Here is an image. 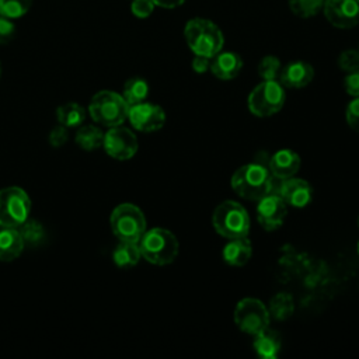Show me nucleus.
Masks as SVG:
<instances>
[{
  "instance_id": "obj_42",
  "label": "nucleus",
  "mask_w": 359,
  "mask_h": 359,
  "mask_svg": "<svg viewBox=\"0 0 359 359\" xmlns=\"http://www.w3.org/2000/svg\"><path fill=\"white\" fill-rule=\"evenodd\" d=\"M358 50H359V49H358Z\"/></svg>"
},
{
  "instance_id": "obj_40",
  "label": "nucleus",
  "mask_w": 359,
  "mask_h": 359,
  "mask_svg": "<svg viewBox=\"0 0 359 359\" xmlns=\"http://www.w3.org/2000/svg\"><path fill=\"white\" fill-rule=\"evenodd\" d=\"M356 1H358V3H359V0H356Z\"/></svg>"
},
{
  "instance_id": "obj_1",
  "label": "nucleus",
  "mask_w": 359,
  "mask_h": 359,
  "mask_svg": "<svg viewBox=\"0 0 359 359\" xmlns=\"http://www.w3.org/2000/svg\"><path fill=\"white\" fill-rule=\"evenodd\" d=\"M230 182L233 191L247 201H259L273 192V177L269 168L258 163L238 167L231 175Z\"/></svg>"
},
{
  "instance_id": "obj_25",
  "label": "nucleus",
  "mask_w": 359,
  "mask_h": 359,
  "mask_svg": "<svg viewBox=\"0 0 359 359\" xmlns=\"http://www.w3.org/2000/svg\"><path fill=\"white\" fill-rule=\"evenodd\" d=\"M268 310H269V316L279 320V321L289 318L293 314V310H294L292 296L289 293H285V292H280V293L275 294L271 299Z\"/></svg>"
},
{
  "instance_id": "obj_19",
  "label": "nucleus",
  "mask_w": 359,
  "mask_h": 359,
  "mask_svg": "<svg viewBox=\"0 0 359 359\" xmlns=\"http://www.w3.org/2000/svg\"><path fill=\"white\" fill-rule=\"evenodd\" d=\"M252 255V245L247 237L231 238L224 245L222 257L226 264L231 266L245 265Z\"/></svg>"
},
{
  "instance_id": "obj_15",
  "label": "nucleus",
  "mask_w": 359,
  "mask_h": 359,
  "mask_svg": "<svg viewBox=\"0 0 359 359\" xmlns=\"http://www.w3.org/2000/svg\"><path fill=\"white\" fill-rule=\"evenodd\" d=\"M314 77V69L304 60H293L282 67L279 81L287 88H303L311 83Z\"/></svg>"
},
{
  "instance_id": "obj_41",
  "label": "nucleus",
  "mask_w": 359,
  "mask_h": 359,
  "mask_svg": "<svg viewBox=\"0 0 359 359\" xmlns=\"http://www.w3.org/2000/svg\"><path fill=\"white\" fill-rule=\"evenodd\" d=\"M358 223H359V222H358Z\"/></svg>"
},
{
  "instance_id": "obj_23",
  "label": "nucleus",
  "mask_w": 359,
  "mask_h": 359,
  "mask_svg": "<svg viewBox=\"0 0 359 359\" xmlns=\"http://www.w3.org/2000/svg\"><path fill=\"white\" fill-rule=\"evenodd\" d=\"M149 95V84L142 77H132L123 86L122 97L128 102V105H135L146 101Z\"/></svg>"
},
{
  "instance_id": "obj_10",
  "label": "nucleus",
  "mask_w": 359,
  "mask_h": 359,
  "mask_svg": "<svg viewBox=\"0 0 359 359\" xmlns=\"http://www.w3.org/2000/svg\"><path fill=\"white\" fill-rule=\"evenodd\" d=\"M102 147L107 154L115 160H129L136 154L139 144L137 137L130 129L118 125L104 133Z\"/></svg>"
},
{
  "instance_id": "obj_8",
  "label": "nucleus",
  "mask_w": 359,
  "mask_h": 359,
  "mask_svg": "<svg viewBox=\"0 0 359 359\" xmlns=\"http://www.w3.org/2000/svg\"><path fill=\"white\" fill-rule=\"evenodd\" d=\"M31 212V199L22 188L0 189V227H20Z\"/></svg>"
},
{
  "instance_id": "obj_36",
  "label": "nucleus",
  "mask_w": 359,
  "mask_h": 359,
  "mask_svg": "<svg viewBox=\"0 0 359 359\" xmlns=\"http://www.w3.org/2000/svg\"><path fill=\"white\" fill-rule=\"evenodd\" d=\"M209 69H210V57L195 55V57L192 59V70L202 74Z\"/></svg>"
},
{
  "instance_id": "obj_24",
  "label": "nucleus",
  "mask_w": 359,
  "mask_h": 359,
  "mask_svg": "<svg viewBox=\"0 0 359 359\" xmlns=\"http://www.w3.org/2000/svg\"><path fill=\"white\" fill-rule=\"evenodd\" d=\"M74 140L81 149L91 151L102 146L104 133L101 132L100 128L94 125H84L79 128Z\"/></svg>"
},
{
  "instance_id": "obj_13",
  "label": "nucleus",
  "mask_w": 359,
  "mask_h": 359,
  "mask_svg": "<svg viewBox=\"0 0 359 359\" xmlns=\"http://www.w3.org/2000/svg\"><path fill=\"white\" fill-rule=\"evenodd\" d=\"M327 21L335 28L349 29L359 22V3L356 0H324Z\"/></svg>"
},
{
  "instance_id": "obj_9",
  "label": "nucleus",
  "mask_w": 359,
  "mask_h": 359,
  "mask_svg": "<svg viewBox=\"0 0 359 359\" xmlns=\"http://www.w3.org/2000/svg\"><path fill=\"white\" fill-rule=\"evenodd\" d=\"M268 307L255 297L241 299L234 309V323L245 334L257 335L269 327Z\"/></svg>"
},
{
  "instance_id": "obj_38",
  "label": "nucleus",
  "mask_w": 359,
  "mask_h": 359,
  "mask_svg": "<svg viewBox=\"0 0 359 359\" xmlns=\"http://www.w3.org/2000/svg\"><path fill=\"white\" fill-rule=\"evenodd\" d=\"M358 255H359V243H358Z\"/></svg>"
},
{
  "instance_id": "obj_35",
  "label": "nucleus",
  "mask_w": 359,
  "mask_h": 359,
  "mask_svg": "<svg viewBox=\"0 0 359 359\" xmlns=\"http://www.w3.org/2000/svg\"><path fill=\"white\" fill-rule=\"evenodd\" d=\"M69 140V132L67 128L63 125H59L52 129L49 133V143L52 147H62Z\"/></svg>"
},
{
  "instance_id": "obj_5",
  "label": "nucleus",
  "mask_w": 359,
  "mask_h": 359,
  "mask_svg": "<svg viewBox=\"0 0 359 359\" xmlns=\"http://www.w3.org/2000/svg\"><path fill=\"white\" fill-rule=\"evenodd\" d=\"M129 105L125 98L114 91L102 90L97 93L88 105L91 119L101 126L112 128L122 125L128 119Z\"/></svg>"
},
{
  "instance_id": "obj_6",
  "label": "nucleus",
  "mask_w": 359,
  "mask_h": 359,
  "mask_svg": "<svg viewBox=\"0 0 359 359\" xmlns=\"http://www.w3.org/2000/svg\"><path fill=\"white\" fill-rule=\"evenodd\" d=\"M109 223L119 241L139 243L146 231V217L133 203L118 205L111 213Z\"/></svg>"
},
{
  "instance_id": "obj_3",
  "label": "nucleus",
  "mask_w": 359,
  "mask_h": 359,
  "mask_svg": "<svg viewBox=\"0 0 359 359\" xmlns=\"http://www.w3.org/2000/svg\"><path fill=\"white\" fill-rule=\"evenodd\" d=\"M137 244L142 258L153 265L171 264L177 258L180 250L175 234L161 227H154L144 231Z\"/></svg>"
},
{
  "instance_id": "obj_22",
  "label": "nucleus",
  "mask_w": 359,
  "mask_h": 359,
  "mask_svg": "<svg viewBox=\"0 0 359 359\" xmlns=\"http://www.w3.org/2000/svg\"><path fill=\"white\" fill-rule=\"evenodd\" d=\"M56 118L66 128L81 126L86 119V109L76 102H67L56 109Z\"/></svg>"
},
{
  "instance_id": "obj_14",
  "label": "nucleus",
  "mask_w": 359,
  "mask_h": 359,
  "mask_svg": "<svg viewBox=\"0 0 359 359\" xmlns=\"http://www.w3.org/2000/svg\"><path fill=\"white\" fill-rule=\"evenodd\" d=\"M279 195L286 202V205L293 208H304L313 199V188L307 181L290 177L282 181Z\"/></svg>"
},
{
  "instance_id": "obj_17",
  "label": "nucleus",
  "mask_w": 359,
  "mask_h": 359,
  "mask_svg": "<svg viewBox=\"0 0 359 359\" xmlns=\"http://www.w3.org/2000/svg\"><path fill=\"white\" fill-rule=\"evenodd\" d=\"M243 59L236 52H219L210 59V72L219 80H231L240 74Z\"/></svg>"
},
{
  "instance_id": "obj_28",
  "label": "nucleus",
  "mask_w": 359,
  "mask_h": 359,
  "mask_svg": "<svg viewBox=\"0 0 359 359\" xmlns=\"http://www.w3.org/2000/svg\"><path fill=\"white\" fill-rule=\"evenodd\" d=\"M18 230L24 238V243L27 241L29 244H38L45 238L43 226L38 220H32L29 217L18 227Z\"/></svg>"
},
{
  "instance_id": "obj_30",
  "label": "nucleus",
  "mask_w": 359,
  "mask_h": 359,
  "mask_svg": "<svg viewBox=\"0 0 359 359\" xmlns=\"http://www.w3.org/2000/svg\"><path fill=\"white\" fill-rule=\"evenodd\" d=\"M338 66L341 70L349 73L359 69V50L358 49H346L338 57Z\"/></svg>"
},
{
  "instance_id": "obj_32",
  "label": "nucleus",
  "mask_w": 359,
  "mask_h": 359,
  "mask_svg": "<svg viewBox=\"0 0 359 359\" xmlns=\"http://www.w3.org/2000/svg\"><path fill=\"white\" fill-rule=\"evenodd\" d=\"M154 3L151 0H133L130 10L135 17L137 18H147L153 10H154Z\"/></svg>"
},
{
  "instance_id": "obj_34",
  "label": "nucleus",
  "mask_w": 359,
  "mask_h": 359,
  "mask_svg": "<svg viewBox=\"0 0 359 359\" xmlns=\"http://www.w3.org/2000/svg\"><path fill=\"white\" fill-rule=\"evenodd\" d=\"M344 88L351 97H359V69L349 72L344 79Z\"/></svg>"
},
{
  "instance_id": "obj_21",
  "label": "nucleus",
  "mask_w": 359,
  "mask_h": 359,
  "mask_svg": "<svg viewBox=\"0 0 359 359\" xmlns=\"http://www.w3.org/2000/svg\"><path fill=\"white\" fill-rule=\"evenodd\" d=\"M140 248L137 243H129V241H121L114 252H112V259L116 266L119 268H130L135 266L139 259H140Z\"/></svg>"
},
{
  "instance_id": "obj_26",
  "label": "nucleus",
  "mask_w": 359,
  "mask_h": 359,
  "mask_svg": "<svg viewBox=\"0 0 359 359\" xmlns=\"http://www.w3.org/2000/svg\"><path fill=\"white\" fill-rule=\"evenodd\" d=\"M324 6V0H289V8L300 18H311L317 15Z\"/></svg>"
},
{
  "instance_id": "obj_11",
  "label": "nucleus",
  "mask_w": 359,
  "mask_h": 359,
  "mask_svg": "<svg viewBox=\"0 0 359 359\" xmlns=\"http://www.w3.org/2000/svg\"><path fill=\"white\" fill-rule=\"evenodd\" d=\"M128 119L139 132H156L164 126L165 112L160 105L143 101L129 107Z\"/></svg>"
},
{
  "instance_id": "obj_39",
  "label": "nucleus",
  "mask_w": 359,
  "mask_h": 359,
  "mask_svg": "<svg viewBox=\"0 0 359 359\" xmlns=\"http://www.w3.org/2000/svg\"><path fill=\"white\" fill-rule=\"evenodd\" d=\"M0 76H1V65H0Z\"/></svg>"
},
{
  "instance_id": "obj_31",
  "label": "nucleus",
  "mask_w": 359,
  "mask_h": 359,
  "mask_svg": "<svg viewBox=\"0 0 359 359\" xmlns=\"http://www.w3.org/2000/svg\"><path fill=\"white\" fill-rule=\"evenodd\" d=\"M345 118L348 126L359 133V97H355L346 107L345 111Z\"/></svg>"
},
{
  "instance_id": "obj_2",
  "label": "nucleus",
  "mask_w": 359,
  "mask_h": 359,
  "mask_svg": "<svg viewBox=\"0 0 359 359\" xmlns=\"http://www.w3.org/2000/svg\"><path fill=\"white\" fill-rule=\"evenodd\" d=\"M187 45L194 55L213 57L217 55L224 43L220 28L206 18H192L184 28Z\"/></svg>"
},
{
  "instance_id": "obj_12",
  "label": "nucleus",
  "mask_w": 359,
  "mask_h": 359,
  "mask_svg": "<svg viewBox=\"0 0 359 359\" xmlns=\"http://www.w3.org/2000/svg\"><path fill=\"white\" fill-rule=\"evenodd\" d=\"M257 220L265 230L279 229L287 215V205L279 194H268L257 201Z\"/></svg>"
},
{
  "instance_id": "obj_33",
  "label": "nucleus",
  "mask_w": 359,
  "mask_h": 359,
  "mask_svg": "<svg viewBox=\"0 0 359 359\" xmlns=\"http://www.w3.org/2000/svg\"><path fill=\"white\" fill-rule=\"evenodd\" d=\"M15 34V25L11 18L0 15V43H8Z\"/></svg>"
},
{
  "instance_id": "obj_27",
  "label": "nucleus",
  "mask_w": 359,
  "mask_h": 359,
  "mask_svg": "<svg viewBox=\"0 0 359 359\" xmlns=\"http://www.w3.org/2000/svg\"><path fill=\"white\" fill-rule=\"evenodd\" d=\"M32 0H0V15L15 20L27 14Z\"/></svg>"
},
{
  "instance_id": "obj_18",
  "label": "nucleus",
  "mask_w": 359,
  "mask_h": 359,
  "mask_svg": "<svg viewBox=\"0 0 359 359\" xmlns=\"http://www.w3.org/2000/svg\"><path fill=\"white\" fill-rule=\"evenodd\" d=\"M24 250V238L17 227H1L0 230V261L11 262Z\"/></svg>"
},
{
  "instance_id": "obj_29",
  "label": "nucleus",
  "mask_w": 359,
  "mask_h": 359,
  "mask_svg": "<svg viewBox=\"0 0 359 359\" xmlns=\"http://www.w3.org/2000/svg\"><path fill=\"white\" fill-rule=\"evenodd\" d=\"M282 65L276 56H265L258 65V74L262 80H276L280 74Z\"/></svg>"
},
{
  "instance_id": "obj_4",
  "label": "nucleus",
  "mask_w": 359,
  "mask_h": 359,
  "mask_svg": "<svg viewBox=\"0 0 359 359\" xmlns=\"http://www.w3.org/2000/svg\"><path fill=\"white\" fill-rule=\"evenodd\" d=\"M212 223L217 234L231 240L247 237L250 231V216L245 208L236 201H224L216 206Z\"/></svg>"
},
{
  "instance_id": "obj_16",
  "label": "nucleus",
  "mask_w": 359,
  "mask_h": 359,
  "mask_svg": "<svg viewBox=\"0 0 359 359\" xmlns=\"http://www.w3.org/2000/svg\"><path fill=\"white\" fill-rule=\"evenodd\" d=\"M300 164V156L296 151L290 149H282L271 157L269 171L273 178L283 181L293 177L299 171Z\"/></svg>"
},
{
  "instance_id": "obj_20",
  "label": "nucleus",
  "mask_w": 359,
  "mask_h": 359,
  "mask_svg": "<svg viewBox=\"0 0 359 359\" xmlns=\"http://www.w3.org/2000/svg\"><path fill=\"white\" fill-rule=\"evenodd\" d=\"M252 348L259 358L275 359V358H278L280 348H282L280 337L278 332L269 330V327H268L266 330L254 335Z\"/></svg>"
},
{
  "instance_id": "obj_7",
  "label": "nucleus",
  "mask_w": 359,
  "mask_h": 359,
  "mask_svg": "<svg viewBox=\"0 0 359 359\" xmlns=\"http://www.w3.org/2000/svg\"><path fill=\"white\" fill-rule=\"evenodd\" d=\"M285 87L276 80H262L248 95V109L252 115L266 118L279 112L285 104Z\"/></svg>"
},
{
  "instance_id": "obj_37",
  "label": "nucleus",
  "mask_w": 359,
  "mask_h": 359,
  "mask_svg": "<svg viewBox=\"0 0 359 359\" xmlns=\"http://www.w3.org/2000/svg\"><path fill=\"white\" fill-rule=\"evenodd\" d=\"M156 6L163 8H175L180 7L185 0H151Z\"/></svg>"
}]
</instances>
